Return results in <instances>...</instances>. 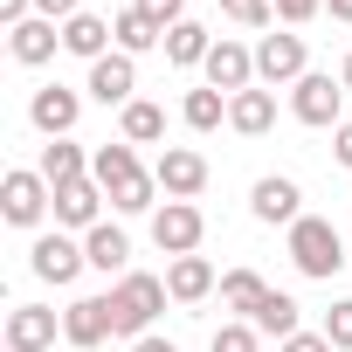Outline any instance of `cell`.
<instances>
[{"label":"cell","mask_w":352,"mask_h":352,"mask_svg":"<svg viewBox=\"0 0 352 352\" xmlns=\"http://www.w3.org/2000/svg\"><path fill=\"white\" fill-rule=\"evenodd\" d=\"M83 97H90V104H104V111H124V104L138 97V63L111 49L104 63H90V76H83Z\"/></svg>","instance_id":"cell-12"},{"label":"cell","mask_w":352,"mask_h":352,"mask_svg":"<svg viewBox=\"0 0 352 352\" xmlns=\"http://www.w3.org/2000/svg\"><path fill=\"white\" fill-rule=\"evenodd\" d=\"M324 8H331V21H345V28H352V0H324Z\"/></svg>","instance_id":"cell-39"},{"label":"cell","mask_w":352,"mask_h":352,"mask_svg":"<svg viewBox=\"0 0 352 352\" xmlns=\"http://www.w3.org/2000/svg\"><path fill=\"white\" fill-rule=\"evenodd\" d=\"M28 270H35L42 283L69 290V283L90 270V256H83V235H69V228H49V235H35V249H28Z\"/></svg>","instance_id":"cell-7"},{"label":"cell","mask_w":352,"mask_h":352,"mask_svg":"<svg viewBox=\"0 0 352 352\" xmlns=\"http://www.w3.org/2000/svg\"><path fill=\"white\" fill-rule=\"evenodd\" d=\"M166 290H173V304H201V297L221 290V276H214L208 256H173L166 263Z\"/></svg>","instance_id":"cell-19"},{"label":"cell","mask_w":352,"mask_h":352,"mask_svg":"<svg viewBox=\"0 0 352 352\" xmlns=\"http://www.w3.org/2000/svg\"><path fill=\"white\" fill-rule=\"evenodd\" d=\"M35 173L49 187H69V180H90V152L76 145V138H49L42 145V159H35Z\"/></svg>","instance_id":"cell-23"},{"label":"cell","mask_w":352,"mask_h":352,"mask_svg":"<svg viewBox=\"0 0 352 352\" xmlns=\"http://www.w3.org/2000/svg\"><path fill=\"white\" fill-rule=\"evenodd\" d=\"M324 338H331V352H352V297H338L331 311H324V324H318Z\"/></svg>","instance_id":"cell-31"},{"label":"cell","mask_w":352,"mask_h":352,"mask_svg":"<svg viewBox=\"0 0 352 352\" xmlns=\"http://www.w3.org/2000/svg\"><path fill=\"white\" fill-rule=\"evenodd\" d=\"M345 97H352V90H345L331 69H311V76L290 83V118L311 124V131H338V124H345Z\"/></svg>","instance_id":"cell-4"},{"label":"cell","mask_w":352,"mask_h":352,"mask_svg":"<svg viewBox=\"0 0 352 352\" xmlns=\"http://www.w3.org/2000/svg\"><path fill=\"white\" fill-rule=\"evenodd\" d=\"M90 180L111 194V208L118 214H159V180L138 166V145H97L90 152Z\"/></svg>","instance_id":"cell-1"},{"label":"cell","mask_w":352,"mask_h":352,"mask_svg":"<svg viewBox=\"0 0 352 352\" xmlns=\"http://www.w3.org/2000/svg\"><path fill=\"white\" fill-rule=\"evenodd\" d=\"M208 352H263V331H256L249 318H228V324H214Z\"/></svg>","instance_id":"cell-29"},{"label":"cell","mask_w":352,"mask_h":352,"mask_svg":"<svg viewBox=\"0 0 352 352\" xmlns=\"http://www.w3.org/2000/svg\"><path fill=\"white\" fill-rule=\"evenodd\" d=\"M283 249H290V263H297V276H311V283H331L352 256H345V235L324 221V214H304L297 228H283Z\"/></svg>","instance_id":"cell-3"},{"label":"cell","mask_w":352,"mask_h":352,"mask_svg":"<svg viewBox=\"0 0 352 352\" xmlns=\"http://www.w3.org/2000/svg\"><path fill=\"white\" fill-rule=\"evenodd\" d=\"M331 159H338V166H345V173H352V118H345V124H338V131H331Z\"/></svg>","instance_id":"cell-35"},{"label":"cell","mask_w":352,"mask_h":352,"mask_svg":"<svg viewBox=\"0 0 352 352\" xmlns=\"http://www.w3.org/2000/svg\"><path fill=\"white\" fill-rule=\"evenodd\" d=\"M338 83H345V90H352V49H345V63H338Z\"/></svg>","instance_id":"cell-40"},{"label":"cell","mask_w":352,"mask_h":352,"mask_svg":"<svg viewBox=\"0 0 352 352\" xmlns=\"http://www.w3.org/2000/svg\"><path fill=\"white\" fill-rule=\"evenodd\" d=\"M180 118H187V131H221V124H228V97L201 83V90L180 97Z\"/></svg>","instance_id":"cell-28"},{"label":"cell","mask_w":352,"mask_h":352,"mask_svg":"<svg viewBox=\"0 0 352 352\" xmlns=\"http://www.w3.org/2000/svg\"><path fill=\"white\" fill-rule=\"evenodd\" d=\"M111 35H118V56H131V63H138V56H152V49H166V28H152L138 8H124V14L111 21Z\"/></svg>","instance_id":"cell-26"},{"label":"cell","mask_w":352,"mask_h":352,"mask_svg":"<svg viewBox=\"0 0 352 352\" xmlns=\"http://www.w3.org/2000/svg\"><path fill=\"white\" fill-rule=\"evenodd\" d=\"M35 14H49V21H69V14H83V0H35Z\"/></svg>","instance_id":"cell-36"},{"label":"cell","mask_w":352,"mask_h":352,"mask_svg":"<svg viewBox=\"0 0 352 352\" xmlns=\"http://www.w3.org/2000/svg\"><path fill=\"white\" fill-rule=\"evenodd\" d=\"M104 297H111V331H118V338H131V345H138V338L152 331V318L173 304L166 276H152V270H124Z\"/></svg>","instance_id":"cell-2"},{"label":"cell","mask_w":352,"mask_h":352,"mask_svg":"<svg viewBox=\"0 0 352 352\" xmlns=\"http://www.w3.org/2000/svg\"><path fill=\"white\" fill-rule=\"evenodd\" d=\"M214 42L221 35H208V21H180V28H166V63L173 69H208V56H214Z\"/></svg>","instance_id":"cell-21"},{"label":"cell","mask_w":352,"mask_h":352,"mask_svg":"<svg viewBox=\"0 0 352 352\" xmlns=\"http://www.w3.org/2000/svg\"><path fill=\"white\" fill-rule=\"evenodd\" d=\"M221 14H228L235 28H256V35L276 28V8H270V0H221Z\"/></svg>","instance_id":"cell-30"},{"label":"cell","mask_w":352,"mask_h":352,"mask_svg":"<svg viewBox=\"0 0 352 352\" xmlns=\"http://www.w3.org/2000/svg\"><path fill=\"white\" fill-rule=\"evenodd\" d=\"M249 324H256L263 338H276V345H283V338H297V331H304V304H297L290 290H270V297H263V311H256Z\"/></svg>","instance_id":"cell-24"},{"label":"cell","mask_w":352,"mask_h":352,"mask_svg":"<svg viewBox=\"0 0 352 352\" xmlns=\"http://www.w3.org/2000/svg\"><path fill=\"white\" fill-rule=\"evenodd\" d=\"M83 256H90V270H104V276L118 283V276L131 270V235H124L118 221H97V228L83 235Z\"/></svg>","instance_id":"cell-20"},{"label":"cell","mask_w":352,"mask_h":352,"mask_svg":"<svg viewBox=\"0 0 352 352\" xmlns=\"http://www.w3.org/2000/svg\"><path fill=\"white\" fill-rule=\"evenodd\" d=\"M0 214H8V228H42L56 214V187L35 166H14L8 180H0Z\"/></svg>","instance_id":"cell-5"},{"label":"cell","mask_w":352,"mask_h":352,"mask_svg":"<svg viewBox=\"0 0 352 352\" xmlns=\"http://www.w3.org/2000/svg\"><path fill=\"white\" fill-rule=\"evenodd\" d=\"M28 14H35V0H0V21H8V28H21Z\"/></svg>","instance_id":"cell-37"},{"label":"cell","mask_w":352,"mask_h":352,"mask_svg":"<svg viewBox=\"0 0 352 352\" xmlns=\"http://www.w3.org/2000/svg\"><path fill=\"white\" fill-rule=\"evenodd\" d=\"M270 8H276V21H283V28H304V21H318V14H324V0H270Z\"/></svg>","instance_id":"cell-33"},{"label":"cell","mask_w":352,"mask_h":352,"mask_svg":"<svg viewBox=\"0 0 352 352\" xmlns=\"http://www.w3.org/2000/svg\"><path fill=\"white\" fill-rule=\"evenodd\" d=\"M118 138H124V145H159V138H166V111H159L152 97H131V104L118 111Z\"/></svg>","instance_id":"cell-25"},{"label":"cell","mask_w":352,"mask_h":352,"mask_svg":"<svg viewBox=\"0 0 352 352\" xmlns=\"http://www.w3.org/2000/svg\"><path fill=\"white\" fill-rule=\"evenodd\" d=\"M76 118H83V90H69V83H42V90L28 97V124H35L42 138H69Z\"/></svg>","instance_id":"cell-13"},{"label":"cell","mask_w":352,"mask_h":352,"mask_svg":"<svg viewBox=\"0 0 352 352\" xmlns=\"http://www.w3.org/2000/svg\"><path fill=\"white\" fill-rule=\"evenodd\" d=\"M131 8H138L152 28H180V21H187V0H131Z\"/></svg>","instance_id":"cell-32"},{"label":"cell","mask_w":352,"mask_h":352,"mask_svg":"<svg viewBox=\"0 0 352 352\" xmlns=\"http://www.w3.org/2000/svg\"><path fill=\"white\" fill-rule=\"evenodd\" d=\"M201 76H208V90H221V97H242V90H256V49H249V42H235V35H221Z\"/></svg>","instance_id":"cell-11"},{"label":"cell","mask_w":352,"mask_h":352,"mask_svg":"<svg viewBox=\"0 0 352 352\" xmlns=\"http://www.w3.org/2000/svg\"><path fill=\"white\" fill-rule=\"evenodd\" d=\"M276 352H331V338H324V331H297V338H283Z\"/></svg>","instance_id":"cell-34"},{"label":"cell","mask_w":352,"mask_h":352,"mask_svg":"<svg viewBox=\"0 0 352 352\" xmlns=\"http://www.w3.org/2000/svg\"><path fill=\"white\" fill-rule=\"evenodd\" d=\"M111 49H118V35H111V21H104V14H90V8H83V14H69V21H63V56H76V63H104Z\"/></svg>","instance_id":"cell-18"},{"label":"cell","mask_w":352,"mask_h":352,"mask_svg":"<svg viewBox=\"0 0 352 352\" xmlns=\"http://www.w3.org/2000/svg\"><path fill=\"white\" fill-rule=\"evenodd\" d=\"M228 124L242 131V138H270L276 131V90H242V97H228Z\"/></svg>","instance_id":"cell-22"},{"label":"cell","mask_w":352,"mask_h":352,"mask_svg":"<svg viewBox=\"0 0 352 352\" xmlns=\"http://www.w3.org/2000/svg\"><path fill=\"white\" fill-rule=\"evenodd\" d=\"M263 297H270V283H263L256 270H228V276H221V311L256 318V311H263Z\"/></svg>","instance_id":"cell-27"},{"label":"cell","mask_w":352,"mask_h":352,"mask_svg":"<svg viewBox=\"0 0 352 352\" xmlns=\"http://www.w3.org/2000/svg\"><path fill=\"white\" fill-rule=\"evenodd\" d=\"M104 338H118V331H111V297H69V304H63V345L97 352Z\"/></svg>","instance_id":"cell-14"},{"label":"cell","mask_w":352,"mask_h":352,"mask_svg":"<svg viewBox=\"0 0 352 352\" xmlns=\"http://www.w3.org/2000/svg\"><path fill=\"white\" fill-rule=\"evenodd\" d=\"M249 214L263 228H297L304 221V187L290 180V173H263V180L249 187Z\"/></svg>","instance_id":"cell-10"},{"label":"cell","mask_w":352,"mask_h":352,"mask_svg":"<svg viewBox=\"0 0 352 352\" xmlns=\"http://www.w3.org/2000/svg\"><path fill=\"white\" fill-rule=\"evenodd\" d=\"M152 180H159L166 201H201V194H208V159H201L194 145H159Z\"/></svg>","instance_id":"cell-9"},{"label":"cell","mask_w":352,"mask_h":352,"mask_svg":"<svg viewBox=\"0 0 352 352\" xmlns=\"http://www.w3.org/2000/svg\"><path fill=\"white\" fill-rule=\"evenodd\" d=\"M56 49H63V21H49V14H28L21 28H8V56H14L21 69L56 63Z\"/></svg>","instance_id":"cell-16"},{"label":"cell","mask_w":352,"mask_h":352,"mask_svg":"<svg viewBox=\"0 0 352 352\" xmlns=\"http://www.w3.org/2000/svg\"><path fill=\"white\" fill-rule=\"evenodd\" d=\"M63 338V311L49 304H14L8 311V352H49Z\"/></svg>","instance_id":"cell-15"},{"label":"cell","mask_w":352,"mask_h":352,"mask_svg":"<svg viewBox=\"0 0 352 352\" xmlns=\"http://www.w3.org/2000/svg\"><path fill=\"white\" fill-rule=\"evenodd\" d=\"M201 235H208V214L194 201H159V214H152V249L159 256H201Z\"/></svg>","instance_id":"cell-8"},{"label":"cell","mask_w":352,"mask_h":352,"mask_svg":"<svg viewBox=\"0 0 352 352\" xmlns=\"http://www.w3.org/2000/svg\"><path fill=\"white\" fill-rule=\"evenodd\" d=\"M131 352H180V345H173V338H159V331H145V338H138Z\"/></svg>","instance_id":"cell-38"},{"label":"cell","mask_w":352,"mask_h":352,"mask_svg":"<svg viewBox=\"0 0 352 352\" xmlns=\"http://www.w3.org/2000/svg\"><path fill=\"white\" fill-rule=\"evenodd\" d=\"M104 187L97 180H69V187H56V228H69V235H90L97 221H104Z\"/></svg>","instance_id":"cell-17"},{"label":"cell","mask_w":352,"mask_h":352,"mask_svg":"<svg viewBox=\"0 0 352 352\" xmlns=\"http://www.w3.org/2000/svg\"><path fill=\"white\" fill-rule=\"evenodd\" d=\"M297 76H311V49H304V35H290V28L256 35V83H263V90H290Z\"/></svg>","instance_id":"cell-6"}]
</instances>
